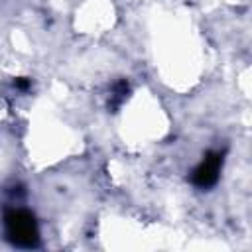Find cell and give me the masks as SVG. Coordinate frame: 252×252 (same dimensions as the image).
<instances>
[{
  "label": "cell",
  "instance_id": "cell-1",
  "mask_svg": "<svg viewBox=\"0 0 252 252\" xmlns=\"http://www.w3.org/2000/svg\"><path fill=\"white\" fill-rule=\"evenodd\" d=\"M6 236L20 248H35L39 244V228L33 215L26 209H8L4 213Z\"/></svg>",
  "mask_w": 252,
  "mask_h": 252
},
{
  "label": "cell",
  "instance_id": "cell-2",
  "mask_svg": "<svg viewBox=\"0 0 252 252\" xmlns=\"http://www.w3.org/2000/svg\"><path fill=\"white\" fill-rule=\"evenodd\" d=\"M220 167H222V154L220 152H209L203 161L193 169L191 173V181L193 185L201 187V189H207L211 185L217 183L219 179V173H220Z\"/></svg>",
  "mask_w": 252,
  "mask_h": 252
},
{
  "label": "cell",
  "instance_id": "cell-3",
  "mask_svg": "<svg viewBox=\"0 0 252 252\" xmlns=\"http://www.w3.org/2000/svg\"><path fill=\"white\" fill-rule=\"evenodd\" d=\"M28 85H30V81H24V79H18L16 81V87H20V89H26Z\"/></svg>",
  "mask_w": 252,
  "mask_h": 252
}]
</instances>
